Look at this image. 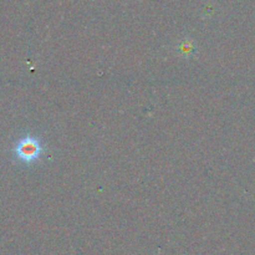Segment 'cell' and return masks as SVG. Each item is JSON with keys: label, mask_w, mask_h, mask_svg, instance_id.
<instances>
[{"label": "cell", "mask_w": 255, "mask_h": 255, "mask_svg": "<svg viewBox=\"0 0 255 255\" xmlns=\"http://www.w3.org/2000/svg\"><path fill=\"white\" fill-rule=\"evenodd\" d=\"M14 152L20 161L25 163H32L41 156L42 146L37 138L26 136L19 139L16 146L14 147Z\"/></svg>", "instance_id": "6da1fadb"}]
</instances>
